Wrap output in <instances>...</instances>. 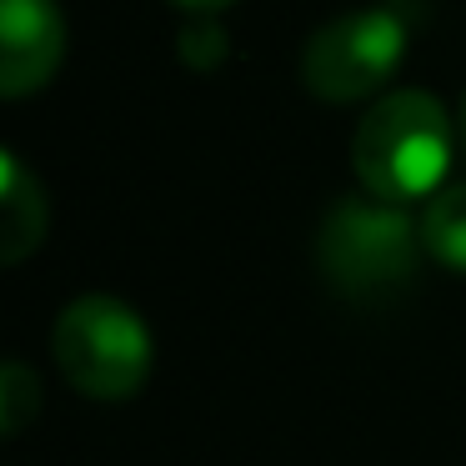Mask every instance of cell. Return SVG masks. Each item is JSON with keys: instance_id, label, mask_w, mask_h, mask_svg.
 Masks as SVG:
<instances>
[{"instance_id": "obj_7", "label": "cell", "mask_w": 466, "mask_h": 466, "mask_svg": "<svg viewBox=\"0 0 466 466\" xmlns=\"http://www.w3.org/2000/svg\"><path fill=\"white\" fill-rule=\"evenodd\" d=\"M421 246L431 261L466 276V186H446L421 211Z\"/></svg>"}, {"instance_id": "obj_10", "label": "cell", "mask_w": 466, "mask_h": 466, "mask_svg": "<svg viewBox=\"0 0 466 466\" xmlns=\"http://www.w3.org/2000/svg\"><path fill=\"white\" fill-rule=\"evenodd\" d=\"M456 136H461V151H466V96H461V116H456Z\"/></svg>"}, {"instance_id": "obj_5", "label": "cell", "mask_w": 466, "mask_h": 466, "mask_svg": "<svg viewBox=\"0 0 466 466\" xmlns=\"http://www.w3.org/2000/svg\"><path fill=\"white\" fill-rule=\"evenodd\" d=\"M66 61V15L56 0H0V96L46 91Z\"/></svg>"}, {"instance_id": "obj_9", "label": "cell", "mask_w": 466, "mask_h": 466, "mask_svg": "<svg viewBox=\"0 0 466 466\" xmlns=\"http://www.w3.org/2000/svg\"><path fill=\"white\" fill-rule=\"evenodd\" d=\"M181 11H201V15H211V11H226L231 0H176Z\"/></svg>"}, {"instance_id": "obj_1", "label": "cell", "mask_w": 466, "mask_h": 466, "mask_svg": "<svg viewBox=\"0 0 466 466\" xmlns=\"http://www.w3.org/2000/svg\"><path fill=\"white\" fill-rule=\"evenodd\" d=\"M421 221L381 196H341L316 231V266L336 296L356 306H391L421 271Z\"/></svg>"}, {"instance_id": "obj_4", "label": "cell", "mask_w": 466, "mask_h": 466, "mask_svg": "<svg viewBox=\"0 0 466 466\" xmlns=\"http://www.w3.org/2000/svg\"><path fill=\"white\" fill-rule=\"evenodd\" d=\"M406 41L411 25L406 15H396L391 5H371V11L336 15L331 25L306 41L301 56V81L316 101L331 106H356L371 101L391 86V76L406 61Z\"/></svg>"}, {"instance_id": "obj_8", "label": "cell", "mask_w": 466, "mask_h": 466, "mask_svg": "<svg viewBox=\"0 0 466 466\" xmlns=\"http://www.w3.org/2000/svg\"><path fill=\"white\" fill-rule=\"evenodd\" d=\"M41 411V391H35V376L25 371L21 361H11L0 371V421H5V436L25 431V421Z\"/></svg>"}, {"instance_id": "obj_2", "label": "cell", "mask_w": 466, "mask_h": 466, "mask_svg": "<svg viewBox=\"0 0 466 466\" xmlns=\"http://www.w3.org/2000/svg\"><path fill=\"white\" fill-rule=\"evenodd\" d=\"M446 106L426 91H386L351 136V171L366 196L391 206L431 201L451 171Z\"/></svg>"}, {"instance_id": "obj_3", "label": "cell", "mask_w": 466, "mask_h": 466, "mask_svg": "<svg viewBox=\"0 0 466 466\" xmlns=\"http://www.w3.org/2000/svg\"><path fill=\"white\" fill-rule=\"evenodd\" d=\"M51 351L61 376L91 401H126L151 376V331L116 296H81L56 316Z\"/></svg>"}, {"instance_id": "obj_6", "label": "cell", "mask_w": 466, "mask_h": 466, "mask_svg": "<svg viewBox=\"0 0 466 466\" xmlns=\"http://www.w3.org/2000/svg\"><path fill=\"white\" fill-rule=\"evenodd\" d=\"M46 241V191L15 151L0 161V261L21 266Z\"/></svg>"}]
</instances>
